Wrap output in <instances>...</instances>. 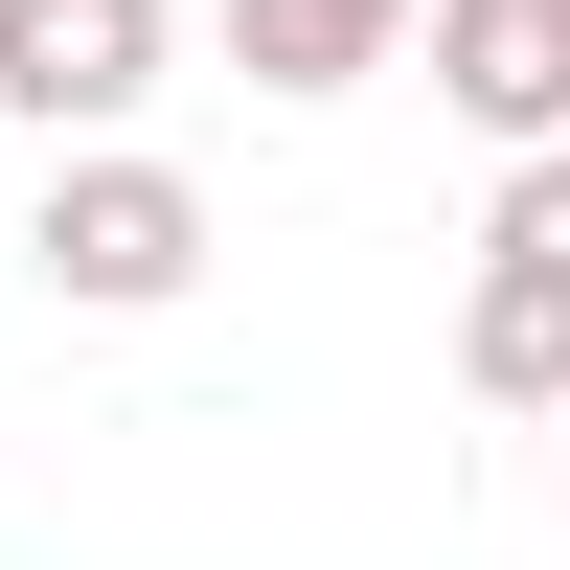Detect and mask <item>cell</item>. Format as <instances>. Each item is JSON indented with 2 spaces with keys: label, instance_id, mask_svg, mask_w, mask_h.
Segmentation results:
<instances>
[{
  "label": "cell",
  "instance_id": "6da1fadb",
  "mask_svg": "<svg viewBox=\"0 0 570 570\" xmlns=\"http://www.w3.org/2000/svg\"><path fill=\"white\" fill-rule=\"evenodd\" d=\"M23 252H46V297H69V320H160L183 274H206V183H183L160 137H91V160H46Z\"/></svg>",
  "mask_w": 570,
  "mask_h": 570
},
{
  "label": "cell",
  "instance_id": "7a4b0ae2",
  "mask_svg": "<svg viewBox=\"0 0 570 570\" xmlns=\"http://www.w3.org/2000/svg\"><path fill=\"white\" fill-rule=\"evenodd\" d=\"M183 69V0H0V115L46 137V160H91V137H137Z\"/></svg>",
  "mask_w": 570,
  "mask_h": 570
},
{
  "label": "cell",
  "instance_id": "3957f363",
  "mask_svg": "<svg viewBox=\"0 0 570 570\" xmlns=\"http://www.w3.org/2000/svg\"><path fill=\"white\" fill-rule=\"evenodd\" d=\"M411 23H434V91L502 137V160L570 137V0H411Z\"/></svg>",
  "mask_w": 570,
  "mask_h": 570
},
{
  "label": "cell",
  "instance_id": "277c9868",
  "mask_svg": "<svg viewBox=\"0 0 570 570\" xmlns=\"http://www.w3.org/2000/svg\"><path fill=\"white\" fill-rule=\"evenodd\" d=\"M456 389H480V411H570V274H502V252H480V297H456Z\"/></svg>",
  "mask_w": 570,
  "mask_h": 570
},
{
  "label": "cell",
  "instance_id": "5b68a950",
  "mask_svg": "<svg viewBox=\"0 0 570 570\" xmlns=\"http://www.w3.org/2000/svg\"><path fill=\"white\" fill-rule=\"evenodd\" d=\"M411 46V0H228V69L252 91H365Z\"/></svg>",
  "mask_w": 570,
  "mask_h": 570
},
{
  "label": "cell",
  "instance_id": "8992f818",
  "mask_svg": "<svg viewBox=\"0 0 570 570\" xmlns=\"http://www.w3.org/2000/svg\"><path fill=\"white\" fill-rule=\"evenodd\" d=\"M480 252H502V274H570V137H548V160H502V206H480Z\"/></svg>",
  "mask_w": 570,
  "mask_h": 570
},
{
  "label": "cell",
  "instance_id": "52a82bcc",
  "mask_svg": "<svg viewBox=\"0 0 570 570\" xmlns=\"http://www.w3.org/2000/svg\"><path fill=\"white\" fill-rule=\"evenodd\" d=\"M548 434H570V411H548ZM548 502H570V456H548Z\"/></svg>",
  "mask_w": 570,
  "mask_h": 570
}]
</instances>
